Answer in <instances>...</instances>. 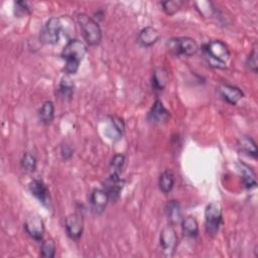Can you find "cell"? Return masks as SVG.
Listing matches in <instances>:
<instances>
[{
	"mask_svg": "<svg viewBox=\"0 0 258 258\" xmlns=\"http://www.w3.org/2000/svg\"><path fill=\"white\" fill-rule=\"evenodd\" d=\"M62 24L60 18H49L42 27L39 34V41L43 44H55L58 41Z\"/></svg>",
	"mask_w": 258,
	"mask_h": 258,
	"instance_id": "5",
	"label": "cell"
},
{
	"mask_svg": "<svg viewBox=\"0 0 258 258\" xmlns=\"http://www.w3.org/2000/svg\"><path fill=\"white\" fill-rule=\"evenodd\" d=\"M158 38H159L158 31L155 28L148 26L143 28L140 31L138 36V41L141 45L147 47V46L153 45L158 40Z\"/></svg>",
	"mask_w": 258,
	"mask_h": 258,
	"instance_id": "15",
	"label": "cell"
},
{
	"mask_svg": "<svg viewBox=\"0 0 258 258\" xmlns=\"http://www.w3.org/2000/svg\"><path fill=\"white\" fill-rule=\"evenodd\" d=\"M107 135L113 140L119 139L124 132V123L119 117H110L109 125L106 129Z\"/></svg>",
	"mask_w": 258,
	"mask_h": 258,
	"instance_id": "16",
	"label": "cell"
},
{
	"mask_svg": "<svg viewBox=\"0 0 258 258\" xmlns=\"http://www.w3.org/2000/svg\"><path fill=\"white\" fill-rule=\"evenodd\" d=\"M239 168L242 172V181L246 188H252L256 186V179L255 174L251 167L246 165L245 163H239Z\"/></svg>",
	"mask_w": 258,
	"mask_h": 258,
	"instance_id": "19",
	"label": "cell"
},
{
	"mask_svg": "<svg viewBox=\"0 0 258 258\" xmlns=\"http://www.w3.org/2000/svg\"><path fill=\"white\" fill-rule=\"evenodd\" d=\"M219 93L221 97L231 105H236L244 96L243 92L239 88L226 84L219 87Z\"/></svg>",
	"mask_w": 258,
	"mask_h": 258,
	"instance_id": "13",
	"label": "cell"
},
{
	"mask_svg": "<svg viewBox=\"0 0 258 258\" xmlns=\"http://www.w3.org/2000/svg\"><path fill=\"white\" fill-rule=\"evenodd\" d=\"M159 188L162 192L168 194L174 184V175L170 170H165L163 171L160 176H159Z\"/></svg>",
	"mask_w": 258,
	"mask_h": 258,
	"instance_id": "20",
	"label": "cell"
},
{
	"mask_svg": "<svg viewBox=\"0 0 258 258\" xmlns=\"http://www.w3.org/2000/svg\"><path fill=\"white\" fill-rule=\"evenodd\" d=\"M77 19L86 42L89 45L99 44L102 39V31L98 22L84 13L79 14Z\"/></svg>",
	"mask_w": 258,
	"mask_h": 258,
	"instance_id": "3",
	"label": "cell"
},
{
	"mask_svg": "<svg viewBox=\"0 0 258 258\" xmlns=\"http://www.w3.org/2000/svg\"><path fill=\"white\" fill-rule=\"evenodd\" d=\"M204 55L211 67L225 69L230 58V51L223 41L212 40L204 46Z\"/></svg>",
	"mask_w": 258,
	"mask_h": 258,
	"instance_id": "2",
	"label": "cell"
},
{
	"mask_svg": "<svg viewBox=\"0 0 258 258\" xmlns=\"http://www.w3.org/2000/svg\"><path fill=\"white\" fill-rule=\"evenodd\" d=\"M161 5L163 6V10L165 11L166 14L172 15L175 12H177L179 10V8H181V6L183 5V1H180V0H169V1L162 2Z\"/></svg>",
	"mask_w": 258,
	"mask_h": 258,
	"instance_id": "26",
	"label": "cell"
},
{
	"mask_svg": "<svg viewBox=\"0 0 258 258\" xmlns=\"http://www.w3.org/2000/svg\"><path fill=\"white\" fill-rule=\"evenodd\" d=\"M26 233L35 241H41L44 233V225L42 220L36 216H30L24 223Z\"/></svg>",
	"mask_w": 258,
	"mask_h": 258,
	"instance_id": "9",
	"label": "cell"
},
{
	"mask_svg": "<svg viewBox=\"0 0 258 258\" xmlns=\"http://www.w3.org/2000/svg\"><path fill=\"white\" fill-rule=\"evenodd\" d=\"M21 166L27 171H34L36 168V159L30 153H25L21 159Z\"/></svg>",
	"mask_w": 258,
	"mask_h": 258,
	"instance_id": "27",
	"label": "cell"
},
{
	"mask_svg": "<svg viewBox=\"0 0 258 258\" xmlns=\"http://www.w3.org/2000/svg\"><path fill=\"white\" fill-rule=\"evenodd\" d=\"M122 187L123 180H121L118 173L112 172L111 175L104 182V189L109 195V198L112 201H116L119 198Z\"/></svg>",
	"mask_w": 258,
	"mask_h": 258,
	"instance_id": "10",
	"label": "cell"
},
{
	"mask_svg": "<svg viewBox=\"0 0 258 258\" xmlns=\"http://www.w3.org/2000/svg\"><path fill=\"white\" fill-rule=\"evenodd\" d=\"M238 146L240 148L241 151L245 152L248 155H251L253 157L256 158L257 156V148H256V144L253 141L252 138L248 137V136H243L239 139L238 141Z\"/></svg>",
	"mask_w": 258,
	"mask_h": 258,
	"instance_id": "21",
	"label": "cell"
},
{
	"mask_svg": "<svg viewBox=\"0 0 258 258\" xmlns=\"http://www.w3.org/2000/svg\"><path fill=\"white\" fill-rule=\"evenodd\" d=\"M222 206L218 202L209 204L205 211L206 231L210 236H215L222 223Z\"/></svg>",
	"mask_w": 258,
	"mask_h": 258,
	"instance_id": "4",
	"label": "cell"
},
{
	"mask_svg": "<svg viewBox=\"0 0 258 258\" xmlns=\"http://www.w3.org/2000/svg\"><path fill=\"white\" fill-rule=\"evenodd\" d=\"M181 229L183 234L189 238H196L199 234V224L192 217H186L181 220Z\"/></svg>",
	"mask_w": 258,
	"mask_h": 258,
	"instance_id": "17",
	"label": "cell"
},
{
	"mask_svg": "<svg viewBox=\"0 0 258 258\" xmlns=\"http://www.w3.org/2000/svg\"><path fill=\"white\" fill-rule=\"evenodd\" d=\"M109 200H110L109 195L106 192L105 189L96 188L92 191L90 196V203H91L92 209L97 214H101L105 210Z\"/></svg>",
	"mask_w": 258,
	"mask_h": 258,
	"instance_id": "12",
	"label": "cell"
},
{
	"mask_svg": "<svg viewBox=\"0 0 258 258\" xmlns=\"http://www.w3.org/2000/svg\"><path fill=\"white\" fill-rule=\"evenodd\" d=\"M247 66L249 67V69L251 71H253L254 73H257V68H258V64H257V49L254 48L248 58H247Z\"/></svg>",
	"mask_w": 258,
	"mask_h": 258,
	"instance_id": "30",
	"label": "cell"
},
{
	"mask_svg": "<svg viewBox=\"0 0 258 258\" xmlns=\"http://www.w3.org/2000/svg\"><path fill=\"white\" fill-rule=\"evenodd\" d=\"M14 12L17 16H23V15H26V14H29L30 13V8L27 4V2L25 1H17L15 2V9H14Z\"/></svg>",
	"mask_w": 258,
	"mask_h": 258,
	"instance_id": "29",
	"label": "cell"
},
{
	"mask_svg": "<svg viewBox=\"0 0 258 258\" xmlns=\"http://www.w3.org/2000/svg\"><path fill=\"white\" fill-rule=\"evenodd\" d=\"M29 190L43 206L48 207L50 200H49V192L44 184V182L40 179H33L29 183Z\"/></svg>",
	"mask_w": 258,
	"mask_h": 258,
	"instance_id": "11",
	"label": "cell"
},
{
	"mask_svg": "<svg viewBox=\"0 0 258 258\" xmlns=\"http://www.w3.org/2000/svg\"><path fill=\"white\" fill-rule=\"evenodd\" d=\"M124 162H125V156L122 154H116L111 160V167L113 168L112 172L120 174V172L123 168Z\"/></svg>",
	"mask_w": 258,
	"mask_h": 258,
	"instance_id": "28",
	"label": "cell"
},
{
	"mask_svg": "<svg viewBox=\"0 0 258 258\" xmlns=\"http://www.w3.org/2000/svg\"><path fill=\"white\" fill-rule=\"evenodd\" d=\"M64 227H66L68 235L72 239L78 240L82 236L83 230H84L83 215L81 213H79V212H76L74 214L69 215L66 218Z\"/></svg>",
	"mask_w": 258,
	"mask_h": 258,
	"instance_id": "8",
	"label": "cell"
},
{
	"mask_svg": "<svg viewBox=\"0 0 258 258\" xmlns=\"http://www.w3.org/2000/svg\"><path fill=\"white\" fill-rule=\"evenodd\" d=\"M169 112L165 109L161 101L156 100L152 105L149 113H148V120L155 124L164 123L169 118Z\"/></svg>",
	"mask_w": 258,
	"mask_h": 258,
	"instance_id": "14",
	"label": "cell"
},
{
	"mask_svg": "<svg viewBox=\"0 0 258 258\" xmlns=\"http://www.w3.org/2000/svg\"><path fill=\"white\" fill-rule=\"evenodd\" d=\"M166 84V75L164 72L160 71H155L153 73L152 76V81H151V85H152V89L154 91L160 92L164 89Z\"/></svg>",
	"mask_w": 258,
	"mask_h": 258,
	"instance_id": "23",
	"label": "cell"
},
{
	"mask_svg": "<svg viewBox=\"0 0 258 258\" xmlns=\"http://www.w3.org/2000/svg\"><path fill=\"white\" fill-rule=\"evenodd\" d=\"M40 255L44 258H53L55 255V244L53 240L48 239L42 242L40 247Z\"/></svg>",
	"mask_w": 258,
	"mask_h": 258,
	"instance_id": "25",
	"label": "cell"
},
{
	"mask_svg": "<svg viewBox=\"0 0 258 258\" xmlns=\"http://www.w3.org/2000/svg\"><path fill=\"white\" fill-rule=\"evenodd\" d=\"M61 154H62L64 159H68V158H70L72 156L73 150H72V148L69 145H64L61 148Z\"/></svg>",
	"mask_w": 258,
	"mask_h": 258,
	"instance_id": "31",
	"label": "cell"
},
{
	"mask_svg": "<svg viewBox=\"0 0 258 258\" xmlns=\"http://www.w3.org/2000/svg\"><path fill=\"white\" fill-rule=\"evenodd\" d=\"M87 52L86 44L75 38L70 40L61 51V57L66 60V64L63 68L64 73L68 75H74L78 72L80 62L83 60L85 54Z\"/></svg>",
	"mask_w": 258,
	"mask_h": 258,
	"instance_id": "1",
	"label": "cell"
},
{
	"mask_svg": "<svg viewBox=\"0 0 258 258\" xmlns=\"http://www.w3.org/2000/svg\"><path fill=\"white\" fill-rule=\"evenodd\" d=\"M54 115V106L51 101H46L42 104L39 110V120L43 124H48L52 121Z\"/></svg>",
	"mask_w": 258,
	"mask_h": 258,
	"instance_id": "22",
	"label": "cell"
},
{
	"mask_svg": "<svg viewBox=\"0 0 258 258\" xmlns=\"http://www.w3.org/2000/svg\"><path fill=\"white\" fill-rule=\"evenodd\" d=\"M169 49L175 54H182L190 56L198 51L197 42L190 37H178L172 38L167 42Z\"/></svg>",
	"mask_w": 258,
	"mask_h": 258,
	"instance_id": "6",
	"label": "cell"
},
{
	"mask_svg": "<svg viewBox=\"0 0 258 258\" xmlns=\"http://www.w3.org/2000/svg\"><path fill=\"white\" fill-rule=\"evenodd\" d=\"M59 93L63 98H71L74 93V83L68 77H64L59 84Z\"/></svg>",
	"mask_w": 258,
	"mask_h": 258,
	"instance_id": "24",
	"label": "cell"
},
{
	"mask_svg": "<svg viewBox=\"0 0 258 258\" xmlns=\"http://www.w3.org/2000/svg\"><path fill=\"white\" fill-rule=\"evenodd\" d=\"M177 245V236L172 225H168L160 233V246L165 256H172Z\"/></svg>",
	"mask_w": 258,
	"mask_h": 258,
	"instance_id": "7",
	"label": "cell"
},
{
	"mask_svg": "<svg viewBox=\"0 0 258 258\" xmlns=\"http://www.w3.org/2000/svg\"><path fill=\"white\" fill-rule=\"evenodd\" d=\"M166 215L171 225L181 222V211L176 201H170L166 205Z\"/></svg>",
	"mask_w": 258,
	"mask_h": 258,
	"instance_id": "18",
	"label": "cell"
}]
</instances>
